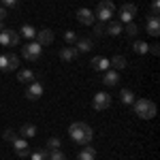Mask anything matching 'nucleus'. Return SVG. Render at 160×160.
<instances>
[{"label":"nucleus","mask_w":160,"mask_h":160,"mask_svg":"<svg viewBox=\"0 0 160 160\" xmlns=\"http://www.w3.org/2000/svg\"><path fill=\"white\" fill-rule=\"evenodd\" d=\"M124 32L128 34V38H135L137 34H139V26H137L135 22H130V24H126V28H124Z\"/></svg>","instance_id":"nucleus-26"},{"label":"nucleus","mask_w":160,"mask_h":160,"mask_svg":"<svg viewBox=\"0 0 160 160\" xmlns=\"http://www.w3.org/2000/svg\"><path fill=\"white\" fill-rule=\"evenodd\" d=\"M132 107H135V113L141 118V120H154V118H156V105H154L149 98L135 100Z\"/></svg>","instance_id":"nucleus-2"},{"label":"nucleus","mask_w":160,"mask_h":160,"mask_svg":"<svg viewBox=\"0 0 160 160\" xmlns=\"http://www.w3.org/2000/svg\"><path fill=\"white\" fill-rule=\"evenodd\" d=\"M77 160H96V149L94 148H83L81 152H79V156H77Z\"/></svg>","instance_id":"nucleus-19"},{"label":"nucleus","mask_w":160,"mask_h":160,"mask_svg":"<svg viewBox=\"0 0 160 160\" xmlns=\"http://www.w3.org/2000/svg\"><path fill=\"white\" fill-rule=\"evenodd\" d=\"M158 9H160V2L154 0V2H152V15H158Z\"/></svg>","instance_id":"nucleus-35"},{"label":"nucleus","mask_w":160,"mask_h":160,"mask_svg":"<svg viewBox=\"0 0 160 160\" xmlns=\"http://www.w3.org/2000/svg\"><path fill=\"white\" fill-rule=\"evenodd\" d=\"M92 68H94V71H98V73H105V71H109V68H111L109 58H102V56H96V58H92Z\"/></svg>","instance_id":"nucleus-12"},{"label":"nucleus","mask_w":160,"mask_h":160,"mask_svg":"<svg viewBox=\"0 0 160 160\" xmlns=\"http://www.w3.org/2000/svg\"><path fill=\"white\" fill-rule=\"evenodd\" d=\"M49 160H66V154L62 149H53V152H49Z\"/></svg>","instance_id":"nucleus-31"},{"label":"nucleus","mask_w":160,"mask_h":160,"mask_svg":"<svg viewBox=\"0 0 160 160\" xmlns=\"http://www.w3.org/2000/svg\"><path fill=\"white\" fill-rule=\"evenodd\" d=\"M9 37H11V45H9V47H17V45H19V32H17V30H11V28H9Z\"/></svg>","instance_id":"nucleus-29"},{"label":"nucleus","mask_w":160,"mask_h":160,"mask_svg":"<svg viewBox=\"0 0 160 160\" xmlns=\"http://www.w3.org/2000/svg\"><path fill=\"white\" fill-rule=\"evenodd\" d=\"M77 56H79V51L75 49V47H71V45L60 49V60H64V62H73Z\"/></svg>","instance_id":"nucleus-15"},{"label":"nucleus","mask_w":160,"mask_h":160,"mask_svg":"<svg viewBox=\"0 0 160 160\" xmlns=\"http://www.w3.org/2000/svg\"><path fill=\"white\" fill-rule=\"evenodd\" d=\"M137 15V4H130V2H126L120 7V22H126V24H130L132 19H135Z\"/></svg>","instance_id":"nucleus-6"},{"label":"nucleus","mask_w":160,"mask_h":160,"mask_svg":"<svg viewBox=\"0 0 160 160\" xmlns=\"http://www.w3.org/2000/svg\"><path fill=\"white\" fill-rule=\"evenodd\" d=\"M160 45H156V43H154V45H149V51H152V53H154V56H158L160 53V49H158Z\"/></svg>","instance_id":"nucleus-37"},{"label":"nucleus","mask_w":160,"mask_h":160,"mask_svg":"<svg viewBox=\"0 0 160 160\" xmlns=\"http://www.w3.org/2000/svg\"><path fill=\"white\" fill-rule=\"evenodd\" d=\"M77 19H79V24H83V26H94V13L90 11V9H79L77 11Z\"/></svg>","instance_id":"nucleus-11"},{"label":"nucleus","mask_w":160,"mask_h":160,"mask_svg":"<svg viewBox=\"0 0 160 160\" xmlns=\"http://www.w3.org/2000/svg\"><path fill=\"white\" fill-rule=\"evenodd\" d=\"M145 30H148L149 37H158L160 34V22H158V15H149L145 19Z\"/></svg>","instance_id":"nucleus-10"},{"label":"nucleus","mask_w":160,"mask_h":160,"mask_svg":"<svg viewBox=\"0 0 160 160\" xmlns=\"http://www.w3.org/2000/svg\"><path fill=\"white\" fill-rule=\"evenodd\" d=\"M34 34H37V30H34L30 24H26V26H22V28H19V37H24L26 41H32V38H34Z\"/></svg>","instance_id":"nucleus-20"},{"label":"nucleus","mask_w":160,"mask_h":160,"mask_svg":"<svg viewBox=\"0 0 160 160\" xmlns=\"http://www.w3.org/2000/svg\"><path fill=\"white\" fill-rule=\"evenodd\" d=\"M47 149H49V152H53V149H62V141L58 139V137H49V139H47Z\"/></svg>","instance_id":"nucleus-27"},{"label":"nucleus","mask_w":160,"mask_h":160,"mask_svg":"<svg viewBox=\"0 0 160 160\" xmlns=\"http://www.w3.org/2000/svg\"><path fill=\"white\" fill-rule=\"evenodd\" d=\"M92 107L96 111H105L111 107V94L109 92H96V96L92 100Z\"/></svg>","instance_id":"nucleus-5"},{"label":"nucleus","mask_w":160,"mask_h":160,"mask_svg":"<svg viewBox=\"0 0 160 160\" xmlns=\"http://www.w3.org/2000/svg\"><path fill=\"white\" fill-rule=\"evenodd\" d=\"M64 41H66V43L73 47L75 43H77V34H75L73 30H66V32H64Z\"/></svg>","instance_id":"nucleus-30"},{"label":"nucleus","mask_w":160,"mask_h":160,"mask_svg":"<svg viewBox=\"0 0 160 160\" xmlns=\"http://www.w3.org/2000/svg\"><path fill=\"white\" fill-rule=\"evenodd\" d=\"M17 2H19V0H2V7H4V9H13Z\"/></svg>","instance_id":"nucleus-34"},{"label":"nucleus","mask_w":160,"mask_h":160,"mask_svg":"<svg viewBox=\"0 0 160 160\" xmlns=\"http://www.w3.org/2000/svg\"><path fill=\"white\" fill-rule=\"evenodd\" d=\"M113 13H115V4L111 0H102L96 7V15L94 17H98V22H109L111 17H113Z\"/></svg>","instance_id":"nucleus-4"},{"label":"nucleus","mask_w":160,"mask_h":160,"mask_svg":"<svg viewBox=\"0 0 160 160\" xmlns=\"http://www.w3.org/2000/svg\"><path fill=\"white\" fill-rule=\"evenodd\" d=\"M73 47L79 51V53H88V51H92L94 43H92V38H77V43H75Z\"/></svg>","instance_id":"nucleus-14"},{"label":"nucleus","mask_w":160,"mask_h":160,"mask_svg":"<svg viewBox=\"0 0 160 160\" xmlns=\"http://www.w3.org/2000/svg\"><path fill=\"white\" fill-rule=\"evenodd\" d=\"M17 66H19V58H17L15 53H7V68H9L7 73H11V71H15Z\"/></svg>","instance_id":"nucleus-22"},{"label":"nucleus","mask_w":160,"mask_h":160,"mask_svg":"<svg viewBox=\"0 0 160 160\" xmlns=\"http://www.w3.org/2000/svg\"><path fill=\"white\" fill-rule=\"evenodd\" d=\"M13 149H15V154H17V156L26 158V156L30 154V148H28V139H24V137H17V139L13 141Z\"/></svg>","instance_id":"nucleus-9"},{"label":"nucleus","mask_w":160,"mask_h":160,"mask_svg":"<svg viewBox=\"0 0 160 160\" xmlns=\"http://www.w3.org/2000/svg\"><path fill=\"white\" fill-rule=\"evenodd\" d=\"M2 139H4V141H11V143H13V141L17 139V132L9 128V130H4V132H2Z\"/></svg>","instance_id":"nucleus-33"},{"label":"nucleus","mask_w":160,"mask_h":160,"mask_svg":"<svg viewBox=\"0 0 160 160\" xmlns=\"http://www.w3.org/2000/svg\"><path fill=\"white\" fill-rule=\"evenodd\" d=\"M7 15H9V13H7V9L0 4V22H4V19H7Z\"/></svg>","instance_id":"nucleus-36"},{"label":"nucleus","mask_w":160,"mask_h":160,"mask_svg":"<svg viewBox=\"0 0 160 160\" xmlns=\"http://www.w3.org/2000/svg\"><path fill=\"white\" fill-rule=\"evenodd\" d=\"M0 45H2V47H9V45H11V37H9V28H4V30L0 32Z\"/></svg>","instance_id":"nucleus-28"},{"label":"nucleus","mask_w":160,"mask_h":160,"mask_svg":"<svg viewBox=\"0 0 160 160\" xmlns=\"http://www.w3.org/2000/svg\"><path fill=\"white\" fill-rule=\"evenodd\" d=\"M102 83L105 86H115V83H120V73L118 71H113V68H109V71H105V75H102Z\"/></svg>","instance_id":"nucleus-13"},{"label":"nucleus","mask_w":160,"mask_h":160,"mask_svg":"<svg viewBox=\"0 0 160 160\" xmlns=\"http://www.w3.org/2000/svg\"><path fill=\"white\" fill-rule=\"evenodd\" d=\"M41 53H43V47L38 45L37 41H28L24 47H22V56L30 62H38L41 60Z\"/></svg>","instance_id":"nucleus-3"},{"label":"nucleus","mask_w":160,"mask_h":160,"mask_svg":"<svg viewBox=\"0 0 160 160\" xmlns=\"http://www.w3.org/2000/svg\"><path fill=\"white\" fill-rule=\"evenodd\" d=\"M105 30H107L105 22H96V26H94V34H96V37H102V34H105Z\"/></svg>","instance_id":"nucleus-32"},{"label":"nucleus","mask_w":160,"mask_h":160,"mask_svg":"<svg viewBox=\"0 0 160 160\" xmlns=\"http://www.w3.org/2000/svg\"><path fill=\"white\" fill-rule=\"evenodd\" d=\"M122 24L120 22H111L109 26H107V30H105V34H111V37H118V34H122Z\"/></svg>","instance_id":"nucleus-21"},{"label":"nucleus","mask_w":160,"mask_h":160,"mask_svg":"<svg viewBox=\"0 0 160 160\" xmlns=\"http://www.w3.org/2000/svg\"><path fill=\"white\" fill-rule=\"evenodd\" d=\"M41 96H43V83H38V81L28 83V88H26V98L28 100H38Z\"/></svg>","instance_id":"nucleus-8"},{"label":"nucleus","mask_w":160,"mask_h":160,"mask_svg":"<svg viewBox=\"0 0 160 160\" xmlns=\"http://www.w3.org/2000/svg\"><path fill=\"white\" fill-rule=\"evenodd\" d=\"M2 30H4V22H0V32H2Z\"/></svg>","instance_id":"nucleus-38"},{"label":"nucleus","mask_w":160,"mask_h":160,"mask_svg":"<svg viewBox=\"0 0 160 160\" xmlns=\"http://www.w3.org/2000/svg\"><path fill=\"white\" fill-rule=\"evenodd\" d=\"M17 81H22V83H32V81H34V73H32L30 68H22V71L17 73Z\"/></svg>","instance_id":"nucleus-18"},{"label":"nucleus","mask_w":160,"mask_h":160,"mask_svg":"<svg viewBox=\"0 0 160 160\" xmlns=\"http://www.w3.org/2000/svg\"><path fill=\"white\" fill-rule=\"evenodd\" d=\"M30 158L32 160H49V149H37V152H32L30 154Z\"/></svg>","instance_id":"nucleus-25"},{"label":"nucleus","mask_w":160,"mask_h":160,"mask_svg":"<svg viewBox=\"0 0 160 160\" xmlns=\"http://www.w3.org/2000/svg\"><path fill=\"white\" fill-rule=\"evenodd\" d=\"M120 100H122L124 105H132V102H135V94H132L130 90H126V88H124L122 92H120Z\"/></svg>","instance_id":"nucleus-24"},{"label":"nucleus","mask_w":160,"mask_h":160,"mask_svg":"<svg viewBox=\"0 0 160 160\" xmlns=\"http://www.w3.org/2000/svg\"><path fill=\"white\" fill-rule=\"evenodd\" d=\"M34 41H37L41 47H47L53 43V32H51L49 28H43V30H37V34H34Z\"/></svg>","instance_id":"nucleus-7"},{"label":"nucleus","mask_w":160,"mask_h":160,"mask_svg":"<svg viewBox=\"0 0 160 160\" xmlns=\"http://www.w3.org/2000/svg\"><path fill=\"white\" fill-rule=\"evenodd\" d=\"M130 47H132V51H135V53H141V56L149 51V45H148V43H143V41H135Z\"/></svg>","instance_id":"nucleus-23"},{"label":"nucleus","mask_w":160,"mask_h":160,"mask_svg":"<svg viewBox=\"0 0 160 160\" xmlns=\"http://www.w3.org/2000/svg\"><path fill=\"white\" fill-rule=\"evenodd\" d=\"M19 137H24V139L37 137V126H34V124H24V126L19 128Z\"/></svg>","instance_id":"nucleus-16"},{"label":"nucleus","mask_w":160,"mask_h":160,"mask_svg":"<svg viewBox=\"0 0 160 160\" xmlns=\"http://www.w3.org/2000/svg\"><path fill=\"white\" fill-rule=\"evenodd\" d=\"M68 135H71V139H73L75 143L88 145V143L94 139V130H92L86 122H73L68 126Z\"/></svg>","instance_id":"nucleus-1"},{"label":"nucleus","mask_w":160,"mask_h":160,"mask_svg":"<svg viewBox=\"0 0 160 160\" xmlns=\"http://www.w3.org/2000/svg\"><path fill=\"white\" fill-rule=\"evenodd\" d=\"M109 64H111V68H113V71H122V68L128 66V62H126L124 56H113V58L109 60Z\"/></svg>","instance_id":"nucleus-17"}]
</instances>
